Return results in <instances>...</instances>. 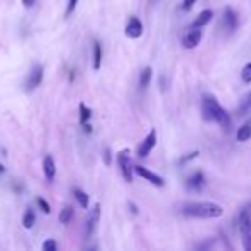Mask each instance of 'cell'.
I'll return each instance as SVG.
<instances>
[{
  "label": "cell",
  "instance_id": "2",
  "mask_svg": "<svg viewBox=\"0 0 251 251\" xmlns=\"http://www.w3.org/2000/svg\"><path fill=\"white\" fill-rule=\"evenodd\" d=\"M182 213L186 217H195V219H217L224 213V208L212 201H195L186 203L182 206Z\"/></svg>",
  "mask_w": 251,
  "mask_h": 251
},
{
  "label": "cell",
  "instance_id": "29",
  "mask_svg": "<svg viewBox=\"0 0 251 251\" xmlns=\"http://www.w3.org/2000/svg\"><path fill=\"white\" fill-rule=\"evenodd\" d=\"M36 4V0H23V5H25V7H33V5Z\"/></svg>",
  "mask_w": 251,
  "mask_h": 251
},
{
  "label": "cell",
  "instance_id": "4",
  "mask_svg": "<svg viewBox=\"0 0 251 251\" xmlns=\"http://www.w3.org/2000/svg\"><path fill=\"white\" fill-rule=\"evenodd\" d=\"M117 164L121 169L122 177L127 182H133V174H134V165L131 162V150L129 148H124L117 153Z\"/></svg>",
  "mask_w": 251,
  "mask_h": 251
},
{
  "label": "cell",
  "instance_id": "24",
  "mask_svg": "<svg viewBox=\"0 0 251 251\" xmlns=\"http://www.w3.org/2000/svg\"><path fill=\"white\" fill-rule=\"evenodd\" d=\"M57 248H59V244H57V241H53V239H47L45 243L42 244L43 251H57Z\"/></svg>",
  "mask_w": 251,
  "mask_h": 251
},
{
  "label": "cell",
  "instance_id": "8",
  "mask_svg": "<svg viewBox=\"0 0 251 251\" xmlns=\"http://www.w3.org/2000/svg\"><path fill=\"white\" fill-rule=\"evenodd\" d=\"M134 172H136L140 177H143L145 181H148L153 186H157V188H162V186L165 184L164 179H162L160 176L155 174V172H151V171H148V169H145L143 165H134Z\"/></svg>",
  "mask_w": 251,
  "mask_h": 251
},
{
  "label": "cell",
  "instance_id": "15",
  "mask_svg": "<svg viewBox=\"0 0 251 251\" xmlns=\"http://www.w3.org/2000/svg\"><path fill=\"white\" fill-rule=\"evenodd\" d=\"M236 136H237V141H241V143H244V141L250 140L251 138V119H248V121L241 126L239 129H237Z\"/></svg>",
  "mask_w": 251,
  "mask_h": 251
},
{
  "label": "cell",
  "instance_id": "25",
  "mask_svg": "<svg viewBox=\"0 0 251 251\" xmlns=\"http://www.w3.org/2000/svg\"><path fill=\"white\" fill-rule=\"evenodd\" d=\"M36 203H38L40 210H42L43 213H47V215H49V213H50V205L42 198V196H38V198H36Z\"/></svg>",
  "mask_w": 251,
  "mask_h": 251
},
{
  "label": "cell",
  "instance_id": "26",
  "mask_svg": "<svg viewBox=\"0 0 251 251\" xmlns=\"http://www.w3.org/2000/svg\"><path fill=\"white\" fill-rule=\"evenodd\" d=\"M198 155H200L198 151H193V153H188V155H186V157H182L179 162H181V164H188L189 160H193V158H196V157H198Z\"/></svg>",
  "mask_w": 251,
  "mask_h": 251
},
{
  "label": "cell",
  "instance_id": "28",
  "mask_svg": "<svg viewBox=\"0 0 251 251\" xmlns=\"http://www.w3.org/2000/svg\"><path fill=\"white\" fill-rule=\"evenodd\" d=\"M76 5H77V0H69V5H67V11H66V14L69 16L71 12L76 9Z\"/></svg>",
  "mask_w": 251,
  "mask_h": 251
},
{
  "label": "cell",
  "instance_id": "13",
  "mask_svg": "<svg viewBox=\"0 0 251 251\" xmlns=\"http://www.w3.org/2000/svg\"><path fill=\"white\" fill-rule=\"evenodd\" d=\"M55 160H53V157H50V155H47L45 158H43V174H45L47 181L52 182L53 179H55Z\"/></svg>",
  "mask_w": 251,
  "mask_h": 251
},
{
  "label": "cell",
  "instance_id": "10",
  "mask_svg": "<svg viewBox=\"0 0 251 251\" xmlns=\"http://www.w3.org/2000/svg\"><path fill=\"white\" fill-rule=\"evenodd\" d=\"M124 33L127 38H133V40L140 38V36L143 35V23L138 18H131L129 21H127V25H126Z\"/></svg>",
  "mask_w": 251,
  "mask_h": 251
},
{
  "label": "cell",
  "instance_id": "18",
  "mask_svg": "<svg viewBox=\"0 0 251 251\" xmlns=\"http://www.w3.org/2000/svg\"><path fill=\"white\" fill-rule=\"evenodd\" d=\"M101 66V43H93V69H100Z\"/></svg>",
  "mask_w": 251,
  "mask_h": 251
},
{
  "label": "cell",
  "instance_id": "22",
  "mask_svg": "<svg viewBox=\"0 0 251 251\" xmlns=\"http://www.w3.org/2000/svg\"><path fill=\"white\" fill-rule=\"evenodd\" d=\"M90 119H91V108H88L84 103H81L79 105V121H81V124H86Z\"/></svg>",
  "mask_w": 251,
  "mask_h": 251
},
{
  "label": "cell",
  "instance_id": "19",
  "mask_svg": "<svg viewBox=\"0 0 251 251\" xmlns=\"http://www.w3.org/2000/svg\"><path fill=\"white\" fill-rule=\"evenodd\" d=\"M35 212H33V208H26L25 215H23V227L25 229H31L33 226H35Z\"/></svg>",
  "mask_w": 251,
  "mask_h": 251
},
{
  "label": "cell",
  "instance_id": "12",
  "mask_svg": "<svg viewBox=\"0 0 251 251\" xmlns=\"http://www.w3.org/2000/svg\"><path fill=\"white\" fill-rule=\"evenodd\" d=\"M100 210H101L100 203H97V205H95V208L91 210L90 217H88V220H86V236H88V237H90L91 234H93L95 226H97L98 219H100Z\"/></svg>",
  "mask_w": 251,
  "mask_h": 251
},
{
  "label": "cell",
  "instance_id": "21",
  "mask_svg": "<svg viewBox=\"0 0 251 251\" xmlns=\"http://www.w3.org/2000/svg\"><path fill=\"white\" fill-rule=\"evenodd\" d=\"M74 217V210L73 206H64L62 210H60V215H59V220L62 224H69L71 220H73Z\"/></svg>",
  "mask_w": 251,
  "mask_h": 251
},
{
  "label": "cell",
  "instance_id": "20",
  "mask_svg": "<svg viewBox=\"0 0 251 251\" xmlns=\"http://www.w3.org/2000/svg\"><path fill=\"white\" fill-rule=\"evenodd\" d=\"M74 196H76L77 203H79L83 208H88V205H90V196H88L83 189H77V188L74 189Z\"/></svg>",
  "mask_w": 251,
  "mask_h": 251
},
{
  "label": "cell",
  "instance_id": "3",
  "mask_svg": "<svg viewBox=\"0 0 251 251\" xmlns=\"http://www.w3.org/2000/svg\"><path fill=\"white\" fill-rule=\"evenodd\" d=\"M237 226H239L243 248L246 251H251V217L248 210H241L239 217H237Z\"/></svg>",
  "mask_w": 251,
  "mask_h": 251
},
{
  "label": "cell",
  "instance_id": "30",
  "mask_svg": "<svg viewBox=\"0 0 251 251\" xmlns=\"http://www.w3.org/2000/svg\"><path fill=\"white\" fill-rule=\"evenodd\" d=\"M129 206H131V212H133V213H138V208L133 205V203H129Z\"/></svg>",
  "mask_w": 251,
  "mask_h": 251
},
{
  "label": "cell",
  "instance_id": "5",
  "mask_svg": "<svg viewBox=\"0 0 251 251\" xmlns=\"http://www.w3.org/2000/svg\"><path fill=\"white\" fill-rule=\"evenodd\" d=\"M155 145H157V131L151 129L150 133L145 136V140L140 143V147H138V157L147 158L148 155H150V151L155 148Z\"/></svg>",
  "mask_w": 251,
  "mask_h": 251
},
{
  "label": "cell",
  "instance_id": "17",
  "mask_svg": "<svg viewBox=\"0 0 251 251\" xmlns=\"http://www.w3.org/2000/svg\"><path fill=\"white\" fill-rule=\"evenodd\" d=\"M151 67L150 66H147V67H143V71L140 73V88L141 90H145V88L150 84V81H151Z\"/></svg>",
  "mask_w": 251,
  "mask_h": 251
},
{
  "label": "cell",
  "instance_id": "1",
  "mask_svg": "<svg viewBox=\"0 0 251 251\" xmlns=\"http://www.w3.org/2000/svg\"><path fill=\"white\" fill-rule=\"evenodd\" d=\"M201 112L205 121L217 122L226 133H230V129H232V119L226 112V108L217 101V98L213 95H203Z\"/></svg>",
  "mask_w": 251,
  "mask_h": 251
},
{
  "label": "cell",
  "instance_id": "14",
  "mask_svg": "<svg viewBox=\"0 0 251 251\" xmlns=\"http://www.w3.org/2000/svg\"><path fill=\"white\" fill-rule=\"evenodd\" d=\"M212 18H213V11H210V9L201 11L198 14V18L193 21V26H195V28H203V26H206L210 21H212Z\"/></svg>",
  "mask_w": 251,
  "mask_h": 251
},
{
  "label": "cell",
  "instance_id": "23",
  "mask_svg": "<svg viewBox=\"0 0 251 251\" xmlns=\"http://www.w3.org/2000/svg\"><path fill=\"white\" fill-rule=\"evenodd\" d=\"M241 79L246 84L251 83V62H248L246 66L243 67V71H241Z\"/></svg>",
  "mask_w": 251,
  "mask_h": 251
},
{
  "label": "cell",
  "instance_id": "6",
  "mask_svg": "<svg viewBox=\"0 0 251 251\" xmlns=\"http://www.w3.org/2000/svg\"><path fill=\"white\" fill-rule=\"evenodd\" d=\"M237 25H239V21H237V14L234 12V9H230V7L224 9L222 26H224V29L227 31V35H232V33L237 29Z\"/></svg>",
  "mask_w": 251,
  "mask_h": 251
},
{
  "label": "cell",
  "instance_id": "16",
  "mask_svg": "<svg viewBox=\"0 0 251 251\" xmlns=\"http://www.w3.org/2000/svg\"><path fill=\"white\" fill-rule=\"evenodd\" d=\"M251 110V91L246 93L243 97V100L239 101V107H237V114L239 115H246Z\"/></svg>",
  "mask_w": 251,
  "mask_h": 251
},
{
  "label": "cell",
  "instance_id": "11",
  "mask_svg": "<svg viewBox=\"0 0 251 251\" xmlns=\"http://www.w3.org/2000/svg\"><path fill=\"white\" fill-rule=\"evenodd\" d=\"M205 184H206V181H205V176H203L201 171H196L195 174L188 179V182H186L189 191H201V189L205 188Z\"/></svg>",
  "mask_w": 251,
  "mask_h": 251
},
{
  "label": "cell",
  "instance_id": "9",
  "mask_svg": "<svg viewBox=\"0 0 251 251\" xmlns=\"http://www.w3.org/2000/svg\"><path fill=\"white\" fill-rule=\"evenodd\" d=\"M201 38H203L201 28L191 26V29H189L184 35V38H182V45H184V49H195V47H198V43L201 42Z\"/></svg>",
  "mask_w": 251,
  "mask_h": 251
},
{
  "label": "cell",
  "instance_id": "31",
  "mask_svg": "<svg viewBox=\"0 0 251 251\" xmlns=\"http://www.w3.org/2000/svg\"><path fill=\"white\" fill-rule=\"evenodd\" d=\"M5 169H4V165H0V174H2V172H4Z\"/></svg>",
  "mask_w": 251,
  "mask_h": 251
},
{
  "label": "cell",
  "instance_id": "27",
  "mask_svg": "<svg viewBox=\"0 0 251 251\" xmlns=\"http://www.w3.org/2000/svg\"><path fill=\"white\" fill-rule=\"evenodd\" d=\"M195 2L196 0H182V9H184V11H191Z\"/></svg>",
  "mask_w": 251,
  "mask_h": 251
},
{
  "label": "cell",
  "instance_id": "7",
  "mask_svg": "<svg viewBox=\"0 0 251 251\" xmlns=\"http://www.w3.org/2000/svg\"><path fill=\"white\" fill-rule=\"evenodd\" d=\"M43 81V67L40 66V64H36V66H33L31 73H29L28 79H26V91H33L36 90V88L42 84Z\"/></svg>",
  "mask_w": 251,
  "mask_h": 251
}]
</instances>
